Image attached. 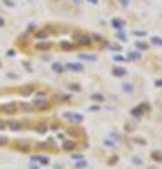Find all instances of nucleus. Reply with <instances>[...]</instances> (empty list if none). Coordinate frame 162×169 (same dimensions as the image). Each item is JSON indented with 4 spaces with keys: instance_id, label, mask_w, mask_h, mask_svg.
Returning <instances> with one entry per match:
<instances>
[{
    "instance_id": "f257e3e1",
    "label": "nucleus",
    "mask_w": 162,
    "mask_h": 169,
    "mask_svg": "<svg viewBox=\"0 0 162 169\" xmlns=\"http://www.w3.org/2000/svg\"><path fill=\"white\" fill-rule=\"evenodd\" d=\"M64 117H68L71 121L73 123H82L83 121V116L82 114H75V113H64Z\"/></svg>"
},
{
    "instance_id": "f03ea898",
    "label": "nucleus",
    "mask_w": 162,
    "mask_h": 169,
    "mask_svg": "<svg viewBox=\"0 0 162 169\" xmlns=\"http://www.w3.org/2000/svg\"><path fill=\"white\" fill-rule=\"evenodd\" d=\"M75 38H78V41L80 44H85V45H89L90 44V40H89L88 35H82V34H75Z\"/></svg>"
},
{
    "instance_id": "7ed1b4c3",
    "label": "nucleus",
    "mask_w": 162,
    "mask_h": 169,
    "mask_svg": "<svg viewBox=\"0 0 162 169\" xmlns=\"http://www.w3.org/2000/svg\"><path fill=\"white\" fill-rule=\"evenodd\" d=\"M75 147H76V142H75V141H64V142H62V148H64V149H73Z\"/></svg>"
},
{
    "instance_id": "20e7f679",
    "label": "nucleus",
    "mask_w": 162,
    "mask_h": 169,
    "mask_svg": "<svg viewBox=\"0 0 162 169\" xmlns=\"http://www.w3.org/2000/svg\"><path fill=\"white\" fill-rule=\"evenodd\" d=\"M68 68L71 69V71H75V72H82L83 71V66L79 65V63H68Z\"/></svg>"
},
{
    "instance_id": "39448f33",
    "label": "nucleus",
    "mask_w": 162,
    "mask_h": 169,
    "mask_svg": "<svg viewBox=\"0 0 162 169\" xmlns=\"http://www.w3.org/2000/svg\"><path fill=\"white\" fill-rule=\"evenodd\" d=\"M125 73H127V71H125L124 68H114L113 69V75H114V76H124Z\"/></svg>"
},
{
    "instance_id": "423d86ee",
    "label": "nucleus",
    "mask_w": 162,
    "mask_h": 169,
    "mask_svg": "<svg viewBox=\"0 0 162 169\" xmlns=\"http://www.w3.org/2000/svg\"><path fill=\"white\" fill-rule=\"evenodd\" d=\"M79 58L80 59H86V61H96V56L95 55H89V54H80Z\"/></svg>"
},
{
    "instance_id": "0eeeda50",
    "label": "nucleus",
    "mask_w": 162,
    "mask_h": 169,
    "mask_svg": "<svg viewBox=\"0 0 162 169\" xmlns=\"http://www.w3.org/2000/svg\"><path fill=\"white\" fill-rule=\"evenodd\" d=\"M123 90H124L125 93H131L134 90V86L131 83H124L123 84Z\"/></svg>"
},
{
    "instance_id": "6e6552de",
    "label": "nucleus",
    "mask_w": 162,
    "mask_h": 169,
    "mask_svg": "<svg viewBox=\"0 0 162 169\" xmlns=\"http://www.w3.org/2000/svg\"><path fill=\"white\" fill-rule=\"evenodd\" d=\"M131 114H133V116H135V117H141V116H142V106L134 108V110L131 111Z\"/></svg>"
},
{
    "instance_id": "1a4fd4ad",
    "label": "nucleus",
    "mask_w": 162,
    "mask_h": 169,
    "mask_svg": "<svg viewBox=\"0 0 162 169\" xmlns=\"http://www.w3.org/2000/svg\"><path fill=\"white\" fill-rule=\"evenodd\" d=\"M35 104H37L40 108H47L48 102H45V100H35Z\"/></svg>"
},
{
    "instance_id": "9d476101",
    "label": "nucleus",
    "mask_w": 162,
    "mask_h": 169,
    "mask_svg": "<svg viewBox=\"0 0 162 169\" xmlns=\"http://www.w3.org/2000/svg\"><path fill=\"white\" fill-rule=\"evenodd\" d=\"M128 58H130L131 61H137V59L141 58V55H140V54H137V52H130V54H128Z\"/></svg>"
},
{
    "instance_id": "9b49d317",
    "label": "nucleus",
    "mask_w": 162,
    "mask_h": 169,
    "mask_svg": "<svg viewBox=\"0 0 162 169\" xmlns=\"http://www.w3.org/2000/svg\"><path fill=\"white\" fill-rule=\"evenodd\" d=\"M52 69H54L55 72H58V73H61V72L64 71V68H62L59 63H54V65H52Z\"/></svg>"
},
{
    "instance_id": "f8f14e48",
    "label": "nucleus",
    "mask_w": 162,
    "mask_h": 169,
    "mask_svg": "<svg viewBox=\"0 0 162 169\" xmlns=\"http://www.w3.org/2000/svg\"><path fill=\"white\" fill-rule=\"evenodd\" d=\"M34 158H35V156H34ZM35 159H38L42 165H48V162H49V161H48V158H45V156H38V158H35Z\"/></svg>"
},
{
    "instance_id": "ddd939ff",
    "label": "nucleus",
    "mask_w": 162,
    "mask_h": 169,
    "mask_svg": "<svg viewBox=\"0 0 162 169\" xmlns=\"http://www.w3.org/2000/svg\"><path fill=\"white\" fill-rule=\"evenodd\" d=\"M62 48H64V49L71 51V49H73V45H72V44H68V42H64V44H62Z\"/></svg>"
},
{
    "instance_id": "4468645a",
    "label": "nucleus",
    "mask_w": 162,
    "mask_h": 169,
    "mask_svg": "<svg viewBox=\"0 0 162 169\" xmlns=\"http://www.w3.org/2000/svg\"><path fill=\"white\" fill-rule=\"evenodd\" d=\"M92 99H93V100H97V102H103L104 100V97L101 95H93Z\"/></svg>"
},
{
    "instance_id": "2eb2a0df",
    "label": "nucleus",
    "mask_w": 162,
    "mask_h": 169,
    "mask_svg": "<svg viewBox=\"0 0 162 169\" xmlns=\"http://www.w3.org/2000/svg\"><path fill=\"white\" fill-rule=\"evenodd\" d=\"M152 44H155V45H162V40H161V38H158V37H155V38H152Z\"/></svg>"
},
{
    "instance_id": "dca6fc26",
    "label": "nucleus",
    "mask_w": 162,
    "mask_h": 169,
    "mask_svg": "<svg viewBox=\"0 0 162 169\" xmlns=\"http://www.w3.org/2000/svg\"><path fill=\"white\" fill-rule=\"evenodd\" d=\"M152 158L161 161V159H162V155H161V154H158V152H152Z\"/></svg>"
},
{
    "instance_id": "f3484780",
    "label": "nucleus",
    "mask_w": 162,
    "mask_h": 169,
    "mask_svg": "<svg viewBox=\"0 0 162 169\" xmlns=\"http://www.w3.org/2000/svg\"><path fill=\"white\" fill-rule=\"evenodd\" d=\"M137 47L140 48V49H147V44H142V42H137Z\"/></svg>"
},
{
    "instance_id": "a211bd4d",
    "label": "nucleus",
    "mask_w": 162,
    "mask_h": 169,
    "mask_svg": "<svg viewBox=\"0 0 162 169\" xmlns=\"http://www.w3.org/2000/svg\"><path fill=\"white\" fill-rule=\"evenodd\" d=\"M86 165H88V164H86L85 161H80V162H78V164H76V166H78V168H85Z\"/></svg>"
},
{
    "instance_id": "6ab92c4d",
    "label": "nucleus",
    "mask_w": 162,
    "mask_h": 169,
    "mask_svg": "<svg viewBox=\"0 0 162 169\" xmlns=\"http://www.w3.org/2000/svg\"><path fill=\"white\" fill-rule=\"evenodd\" d=\"M71 90H76V92H79L80 90V86H78V84H71Z\"/></svg>"
},
{
    "instance_id": "aec40b11",
    "label": "nucleus",
    "mask_w": 162,
    "mask_h": 169,
    "mask_svg": "<svg viewBox=\"0 0 162 169\" xmlns=\"http://www.w3.org/2000/svg\"><path fill=\"white\" fill-rule=\"evenodd\" d=\"M10 127H11L13 130H19V128H20V125L17 124V123H10Z\"/></svg>"
},
{
    "instance_id": "412c9836",
    "label": "nucleus",
    "mask_w": 162,
    "mask_h": 169,
    "mask_svg": "<svg viewBox=\"0 0 162 169\" xmlns=\"http://www.w3.org/2000/svg\"><path fill=\"white\" fill-rule=\"evenodd\" d=\"M38 131H40V132H45V131H47V130H45V125H40V127H38Z\"/></svg>"
},
{
    "instance_id": "4be33fe9",
    "label": "nucleus",
    "mask_w": 162,
    "mask_h": 169,
    "mask_svg": "<svg viewBox=\"0 0 162 169\" xmlns=\"http://www.w3.org/2000/svg\"><path fill=\"white\" fill-rule=\"evenodd\" d=\"M113 24H114V26L117 27V28H121V26H123V23H118V21H117V20H116V21H114V23H113Z\"/></svg>"
},
{
    "instance_id": "5701e85b",
    "label": "nucleus",
    "mask_w": 162,
    "mask_h": 169,
    "mask_svg": "<svg viewBox=\"0 0 162 169\" xmlns=\"http://www.w3.org/2000/svg\"><path fill=\"white\" fill-rule=\"evenodd\" d=\"M134 162H135L137 165H141V159L140 158H134Z\"/></svg>"
},
{
    "instance_id": "b1692460",
    "label": "nucleus",
    "mask_w": 162,
    "mask_h": 169,
    "mask_svg": "<svg viewBox=\"0 0 162 169\" xmlns=\"http://www.w3.org/2000/svg\"><path fill=\"white\" fill-rule=\"evenodd\" d=\"M155 84H157L158 87H162V80H157V82H155Z\"/></svg>"
},
{
    "instance_id": "393cba45",
    "label": "nucleus",
    "mask_w": 162,
    "mask_h": 169,
    "mask_svg": "<svg viewBox=\"0 0 162 169\" xmlns=\"http://www.w3.org/2000/svg\"><path fill=\"white\" fill-rule=\"evenodd\" d=\"M90 110H92V111H95V110H99V106H92V107H90Z\"/></svg>"
},
{
    "instance_id": "a878e982",
    "label": "nucleus",
    "mask_w": 162,
    "mask_h": 169,
    "mask_svg": "<svg viewBox=\"0 0 162 169\" xmlns=\"http://www.w3.org/2000/svg\"><path fill=\"white\" fill-rule=\"evenodd\" d=\"M72 158H73V159H80L82 156H80V155H75V154H73V155H72Z\"/></svg>"
},
{
    "instance_id": "bb28decb",
    "label": "nucleus",
    "mask_w": 162,
    "mask_h": 169,
    "mask_svg": "<svg viewBox=\"0 0 162 169\" xmlns=\"http://www.w3.org/2000/svg\"><path fill=\"white\" fill-rule=\"evenodd\" d=\"M116 161H117V158H116V156H114V158H112V161H110V164H112V165H113V164H114V162H116Z\"/></svg>"
},
{
    "instance_id": "cd10ccee",
    "label": "nucleus",
    "mask_w": 162,
    "mask_h": 169,
    "mask_svg": "<svg viewBox=\"0 0 162 169\" xmlns=\"http://www.w3.org/2000/svg\"><path fill=\"white\" fill-rule=\"evenodd\" d=\"M114 59H116V61H123V58H121V56H116Z\"/></svg>"
},
{
    "instance_id": "c85d7f7f",
    "label": "nucleus",
    "mask_w": 162,
    "mask_h": 169,
    "mask_svg": "<svg viewBox=\"0 0 162 169\" xmlns=\"http://www.w3.org/2000/svg\"><path fill=\"white\" fill-rule=\"evenodd\" d=\"M30 169H37V168H30Z\"/></svg>"
}]
</instances>
